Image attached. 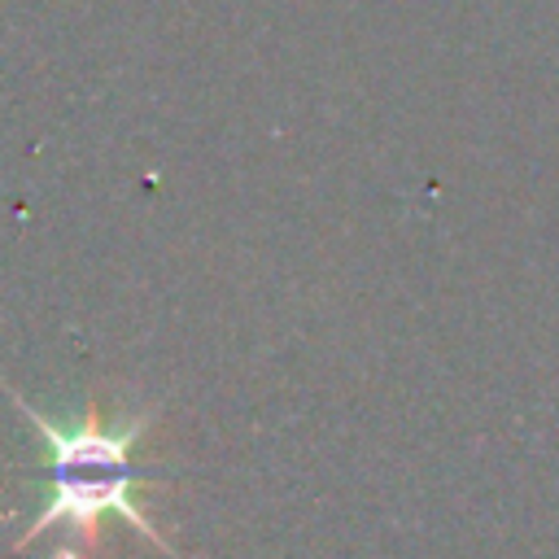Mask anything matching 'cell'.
Instances as JSON below:
<instances>
[{
	"instance_id": "obj_1",
	"label": "cell",
	"mask_w": 559,
	"mask_h": 559,
	"mask_svg": "<svg viewBox=\"0 0 559 559\" xmlns=\"http://www.w3.org/2000/svg\"><path fill=\"white\" fill-rule=\"evenodd\" d=\"M0 389L9 393V402L31 419L39 445H44V502L39 515L26 524V533L13 542L17 550H26L39 533H48L52 524H66L74 533L79 546H96L100 520L118 515L127 520L153 550L179 559V550L162 537V528L148 520L144 502L135 498L140 485L157 480L148 467H135V445L144 441L153 411L127 415V419H105L100 406H87L74 424H61L44 411H35L13 384L0 380Z\"/></svg>"
}]
</instances>
